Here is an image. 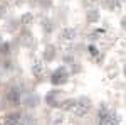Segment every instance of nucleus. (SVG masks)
<instances>
[{"mask_svg":"<svg viewBox=\"0 0 126 125\" xmlns=\"http://www.w3.org/2000/svg\"><path fill=\"white\" fill-rule=\"evenodd\" d=\"M123 71H125V76H126V64L123 66Z\"/></svg>","mask_w":126,"mask_h":125,"instance_id":"nucleus-15","label":"nucleus"},{"mask_svg":"<svg viewBox=\"0 0 126 125\" xmlns=\"http://www.w3.org/2000/svg\"><path fill=\"white\" fill-rule=\"evenodd\" d=\"M87 49H89V52H91L93 56H96V54H97V51H96V48H94V46H89Z\"/></svg>","mask_w":126,"mask_h":125,"instance_id":"nucleus-14","label":"nucleus"},{"mask_svg":"<svg viewBox=\"0 0 126 125\" xmlns=\"http://www.w3.org/2000/svg\"><path fill=\"white\" fill-rule=\"evenodd\" d=\"M91 2H97V0H91Z\"/></svg>","mask_w":126,"mask_h":125,"instance_id":"nucleus-16","label":"nucleus"},{"mask_svg":"<svg viewBox=\"0 0 126 125\" xmlns=\"http://www.w3.org/2000/svg\"><path fill=\"white\" fill-rule=\"evenodd\" d=\"M50 83L54 85V86H61V85H64L66 81L69 79V71L67 68L64 66H59L57 69H54L52 73H50Z\"/></svg>","mask_w":126,"mask_h":125,"instance_id":"nucleus-2","label":"nucleus"},{"mask_svg":"<svg viewBox=\"0 0 126 125\" xmlns=\"http://www.w3.org/2000/svg\"><path fill=\"white\" fill-rule=\"evenodd\" d=\"M40 27H42V30H44L46 34H50V32L54 30V22L50 19H44L40 22Z\"/></svg>","mask_w":126,"mask_h":125,"instance_id":"nucleus-9","label":"nucleus"},{"mask_svg":"<svg viewBox=\"0 0 126 125\" xmlns=\"http://www.w3.org/2000/svg\"><path fill=\"white\" fill-rule=\"evenodd\" d=\"M119 25H121V29L126 30V15L125 17H121V22H119Z\"/></svg>","mask_w":126,"mask_h":125,"instance_id":"nucleus-13","label":"nucleus"},{"mask_svg":"<svg viewBox=\"0 0 126 125\" xmlns=\"http://www.w3.org/2000/svg\"><path fill=\"white\" fill-rule=\"evenodd\" d=\"M34 22H35V17H34V14H32V12H25V14H22V17H20V25L30 27Z\"/></svg>","mask_w":126,"mask_h":125,"instance_id":"nucleus-8","label":"nucleus"},{"mask_svg":"<svg viewBox=\"0 0 126 125\" xmlns=\"http://www.w3.org/2000/svg\"><path fill=\"white\" fill-rule=\"evenodd\" d=\"M61 41H74L78 37V29L76 27H64L61 30Z\"/></svg>","mask_w":126,"mask_h":125,"instance_id":"nucleus-3","label":"nucleus"},{"mask_svg":"<svg viewBox=\"0 0 126 125\" xmlns=\"http://www.w3.org/2000/svg\"><path fill=\"white\" fill-rule=\"evenodd\" d=\"M46 101H47V105H50V106H59V103H62V101L59 100V91H49L47 96H46Z\"/></svg>","mask_w":126,"mask_h":125,"instance_id":"nucleus-6","label":"nucleus"},{"mask_svg":"<svg viewBox=\"0 0 126 125\" xmlns=\"http://www.w3.org/2000/svg\"><path fill=\"white\" fill-rule=\"evenodd\" d=\"M44 61H47V63H50V61H54L56 59V56H57V49H56V46L54 44H49L47 48L44 49Z\"/></svg>","mask_w":126,"mask_h":125,"instance_id":"nucleus-5","label":"nucleus"},{"mask_svg":"<svg viewBox=\"0 0 126 125\" xmlns=\"http://www.w3.org/2000/svg\"><path fill=\"white\" fill-rule=\"evenodd\" d=\"M103 34V29H97V30H93L91 34H89V39L91 41H96V39H99V36Z\"/></svg>","mask_w":126,"mask_h":125,"instance_id":"nucleus-11","label":"nucleus"},{"mask_svg":"<svg viewBox=\"0 0 126 125\" xmlns=\"http://www.w3.org/2000/svg\"><path fill=\"white\" fill-rule=\"evenodd\" d=\"M86 19L89 24H96V22H99V19H101V12L97 9H89V12L86 14Z\"/></svg>","mask_w":126,"mask_h":125,"instance_id":"nucleus-7","label":"nucleus"},{"mask_svg":"<svg viewBox=\"0 0 126 125\" xmlns=\"http://www.w3.org/2000/svg\"><path fill=\"white\" fill-rule=\"evenodd\" d=\"M42 69H44V68H42V64H40L39 61H37V63L34 64V68H32V71H34V75H35V76H39L40 73H42Z\"/></svg>","mask_w":126,"mask_h":125,"instance_id":"nucleus-10","label":"nucleus"},{"mask_svg":"<svg viewBox=\"0 0 126 125\" xmlns=\"http://www.w3.org/2000/svg\"><path fill=\"white\" fill-rule=\"evenodd\" d=\"M5 98L9 100V103H12V105H19L20 103V91L17 88H9V91L5 93Z\"/></svg>","mask_w":126,"mask_h":125,"instance_id":"nucleus-4","label":"nucleus"},{"mask_svg":"<svg viewBox=\"0 0 126 125\" xmlns=\"http://www.w3.org/2000/svg\"><path fill=\"white\" fill-rule=\"evenodd\" d=\"M97 122H99V125H119V117L114 112H111L108 106L101 105L99 112H97Z\"/></svg>","mask_w":126,"mask_h":125,"instance_id":"nucleus-1","label":"nucleus"},{"mask_svg":"<svg viewBox=\"0 0 126 125\" xmlns=\"http://www.w3.org/2000/svg\"><path fill=\"white\" fill-rule=\"evenodd\" d=\"M25 103H27V106H35L37 103H39V98H37V96H35V98H34V96H30V98L25 100Z\"/></svg>","mask_w":126,"mask_h":125,"instance_id":"nucleus-12","label":"nucleus"}]
</instances>
